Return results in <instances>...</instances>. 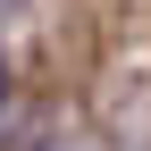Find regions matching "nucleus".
I'll use <instances>...</instances> for the list:
<instances>
[{
	"label": "nucleus",
	"mask_w": 151,
	"mask_h": 151,
	"mask_svg": "<svg viewBox=\"0 0 151 151\" xmlns=\"http://www.w3.org/2000/svg\"><path fill=\"white\" fill-rule=\"evenodd\" d=\"M0 109H9V59H0Z\"/></svg>",
	"instance_id": "1"
}]
</instances>
